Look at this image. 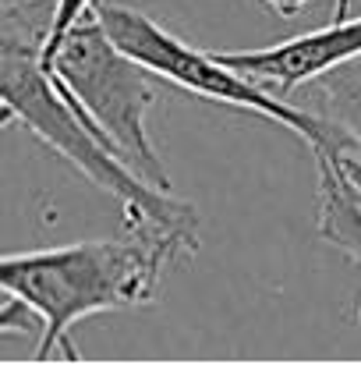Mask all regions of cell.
<instances>
[{
	"mask_svg": "<svg viewBox=\"0 0 361 365\" xmlns=\"http://www.w3.org/2000/svg\"><path fill=\"white\" fill-rule=\"evenodd\" d=\"M195 248L199 245L177 231L135 220L124 224V238L0 255V291L39 316L36 362L50 355L78 362L82 351L71 341L78 319L152 302L167 266Z\"/></svg>",
	"mask_w": 361,
	"mask_h": 365,
	"instance_id": "obj_1",
	"label": "cell"
},
{
	"mask_svg": "<svg viewBox=\"0 0 361 365\" xmlns=\"http://www.w3.org/2000/svg\"><path fill=\"white\" fill-rule=\"evenodd\" d=\"M53 4L57 0L0 4V128L21 121L46 149L68 160L96 188L114 195L124 210V224L149 220L199 245V210L174 192H163L131 174L82 124L43 68V43L50 32Z\"/></svg>",
	"mask_w": 361,
	"mask_h": 365,
	"instance_id": "obj_2",
	"label": "cell"
},
{
	"mask_svg": "<svg viewBox=\"0 0 361 365\" xmlns=\"http://www.w3.org/2000/svg\"><path fill=\"white\" fill-rule=\"evenodd\" d=\"M50 78L82 124L142 181L170 192V174L149 135L159 86L100 25L96 11L78 18L50 61Z\"/></svg>",
	"mask_w": 361,
	"mask_h": 365,
	"instance_id": "obj_3",
	"label": "cell"
},
{
	"mask_svg": "<svg viewBox=\"0 0 361 365\" xmlns=\"http://www.w3.org/2000/svg\"><path fill=\"white\" fill-rule=\"evenodd\" d=\"M96 18L107 29V36L117 43L127 57H135L145 71H152L156 78L213 100V103H227L234 110H248L258 114L266 121L280 124L287 131H294L312 156L326 153V131L308 110H301L298 103L255 86L251 78L238 75L234 68H227L216 53H206L199 46H188L184 39H177L174 32H167L163 25H156L149 14L127 7V4H114V0H96Z\"/></svg>",
	"mask_w": 361,
	"mask_h": 365,
	"instance_id": "obj_4",
	"label": "cell"
},
{
	"mask_svg": "<svg viewBox=\"0 0 361 365\" xmlns=\"http://www.w3.org/2000/svg\"><path fill=\"white\" fill-rule=\"evenodd\" d=\"M216 57L227 68H234L238 75L251 78L255 86L287 100L298 86L319 78L323 71H330L337 64L361 57V18H340V21H330L326 29L283 39L276 46L227 50Z\"/></svg>",
	"mask_w": 361,
	"mask_h": 365,
	"instance_id": "obj_5",
	"label": "cell"
},
{
	"mask_svg": "<svg viewBox=\"0 0 361 365\" xmlns=\"http://www.w3.org/2000/svg\"><path fill=\"white\" fill-rule=\"evenodd\" d=\"M294 93H301L298 107L308 110L326 131V153L319 156H344L361 163V57L323 71Z\"/></svg>",
	"mask_w": 361,
	"mask_h": 365,
	"instance_id": "obj_6",
	"label": "cell"
},
{
	"mask_svg": "<svg viewBox=\"0 0 361 365\" xmlns=\"http://www.w3.org/2000/svg\"><path fill=\"white\" fill-rule=\"evenodd\" d=\"M319 167V217H315V231L319 238L340 248L344 255H351L361 266V199L351 188V181L344 178V170L337 167V160L330 156H315Z\"/></svg>",
	"mask_w": 361,
	"mask_h": 365,
	"instance_id": "obj_7",
	"label": "cell"
},
{
	"mask_svg": "<svg viewBox=\"0 0 361 365\" xmlns=\"http://www.w3.org/2000/svg\"><path fill=\"white\" fill-rule=\"evenodd\" d=\"M93 7H96V0H57V4H53L50 32H46V43H43V68H46V71H50V61H53L57 46H61L64 36L71 32V25H75L78 18H85Z\"/></svg>",
	"mask_w": 361,
	"mask_h": 365,
	"instance_id": "obj_8",
	"label": "cell"
},
{
	"mask_svg": "<svg viewBox=\"0 0 361 365\" xmlns=\"http://www.w3.org/2000/svg\"><path fill=\"white\" fill-rule=\"evenodd\" d=\"M25 330H39V316L18 302V298H7L0 305V334H11V337H21Z\"/></svg>",
	"mask_w": 361,
	"mask_h": 365,
	"instance_id": "obj_9",
	"label": "cell"
},
{
	"mask_svg": "<svg viewBox=\"0 0 361 365\" xmlns=\"http://www.w3.org/2000/svg\"><path fill=\"white\" fill-rule=\"evenodd\" d=\"M330 160H337V167L344 170V178L351 181V188L358 192V199H361V163H355V160H344V156H330Z\"/></svg>",
	"mask_w": 361,
	"mask_h": 365,
	"instance_id": "obj_10",
	"label": "cell"
},
{
	"mask_svg": "<svg viewBox=\"0 0 361 365\" xmlns=\"http://www.w3.org/2000/svg\"><path fill=\"white\" fill-rule=\"evenodd\" d=\"M266 4H269L276 14H283V18H294V14H298L305 4H312V0H266Z\"/></svg>",
	"mask_w": 361,
	"mask_h": 365,
	"instance_id": "obj_11",
	"label": "cell"
}]
</instances>
